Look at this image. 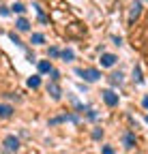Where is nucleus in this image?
Wrapping results in <instances>:
<instances>
[{"instance_id": "b1692460", "label": "nucleus", "mask_w": 148, "mask_h": 154, "mask_svg": "<svg viewBox=\"0 0 148 154\" xmlns=\"http://www.w3.org/2000/svg\"><path fill=\"white\" fill-rule=\"evenodd\" d=\"M88 118H90V120H97V113L92 111V109H88Z\"/></svg>"}, {"instance_id": "dca6fc26", "label": "nucleus", "mask_w": 148, "mask_h": 154, "mask_svg": "<svg viewBox=\"0 0 148 154\" xmlns=\"http://www.w3.org/2000/svg\"><path fill=\"white\" fill-rule=\"evenodd\" d=\"M34 9H36V13H39V19H41V24H45V22H47V17L43 15V11H41V7H39V5H34Z\"/></svg>"}, {"instance_id": "2eb2a0df", "label": "nucleus", "mask_w": 148, "mask_h": 154, "mask_svg": "<svg viewBox=\"0 0 148 154\" xmlns=\"http://www.w3.org/2000/svg\"><path fill=\"white\" fill-rule=\"evenodd\" d=\"M133 79H135L137 84H142V82H144V77H142V69H140V66H135V69H133Z\"/></svg>"}, {"instance_id": "f03ea898", "label": "nucleus", "mask_w": 148, "mask_h": 154, "mask_svg": "<svg viewBox=\"0 0 148 154\" xmlns=\"http://www.w3.org/2000/svg\"><path fill=\"white\" fill-rule=\"evenodd\" d=\"M2 146H5L7 152H17V150H20V139H17L15 135H7L5 141H2Z\"/></svg>"}, {"instance_id": "6ab92c4d", "label": "nucleus", "mask_w": 148, "mask_h": 154, "mask_svg": "<svg viewBox=\"0 0 148 154\" xmlns=\"http://www.w3.org/2000/svg\"><path fill=\"white\" fill-rule=\"evenodd\" d=\"M47 54H49L52 58H58V56H60V49H58V47H49V51H47Z\"/></svg>"}, {"instance_id": "a878e982", "label": "nucleus", "mask_w": 148, "mask_h": 154, "mask_svg": "<svg viewBox=\"0 0 148 154\" xmlns=\"http://www.w3.org/2000/svg\"><path fill=\"white\" fill-rule=\"evenodd\" d=\"M146 120H148V118H146Z\"/></svg>"}, {"instance_id": "f257e3e1", "label": "nucleus", "mask_w": 148, "mask_h": 154, "mask_svg": "<svg viewBox=\"0 0 148 154\" xmlns=\"http://www.w3.org/2000/svg\"><path fill=\"white\" fill-rule=\"evenodd\" d=\"M75 73L80 75V77H84L86 82H99L101 79V73L97 71V69H75Z\"/></svg>"}, {"instance_id": "a211bd4d", "label": "nucleus", "mask_w": 148, "mask_h": 154, "mask_svg": "<svg viewBox=\"0 0 148 154\" xmlns=\"http://www.w3.org/2000/svg\"><path fill=\"white\" fill-rule=\"evenodd\" d=\"M9 38H11V41H13L15 45H20V47H22V41H20V36H17L15 32H11V34H9Z\"/></svg>"}, {"instance_id": "f3484780", "label": "nucleus", "mask_w": 148, "mask_h": 154, "mask_svg": "<svg viewBox=\"0 0 148 154\" xmlns=\"http://www.w3.org/2000/svg\"><path fill=\"white\" fill-rule=\"evenodd\" d=\"M11 9H13V11H15V13H24V11H26V9H24V5H22V2H15V5H13V7H11Z\"/></svg>"}, {"instance_id": "9b49d317", "label": "nucleus", "mask_w": 148, "mask_h": 154, "mask_svg": "<svg viewBox=\"0 0 148 154\" xmlns=\"http://www.w3.org/2000/svg\"><path fill=\"white\" fill-rule=\"evenodd\" d=\"M60 58H62L65 62H71L73 58H75V54H73V49H62L60 51Z\"/></svg>"}, {"instance_id": "39448f33", "label": "nucleus", "mask_w": 148, "mask_h": 154, "mask_svg": "<svg viewBox=\"0 0 148 154\" xmlns=\"http://www.w3.org/2000/svg\"><path fill=\"white\" fill-rule=\"evenodd\" d=\"M140 13H142V5L140 2H133L131 5V11H129V24H133L135 19L140 17Z\"/></svg>"}, {"instance_id": "7ed1b4c3", "label": "nucleus", "mask_w": 148, "mask_h": 154, "mask_svg": "<svg viewBox=\"0 0 148 154\" xmlns=\"http://www.w3.org/2000/svg\"><path fill=\"white\" fill-rule=\"evenodd\" d=\"M101 94H103L105 105H109V107H116V105H118V94H116L114 90H103Z\"/></svg>"}, {"instance_id": "4468645a", "label": "nucleus", "mask_w": 148, "mask_h": 154, "mask_svg": "<svg viewBox=\"0 0 148 154\" xmlns=\"http://www.w3.org/2000/svg\"><path fill=\"white\" fill-rule=\"evenodd\" d=\"M28 86H30V88H39V86H41V77H39V75H32L30 79H28Z\"/></svg>"}, {"instance_id": "4be33fe9", "label": "nucleus", "mask_w": 148, "mask_h": 154, "mask_svg": "<svg viewBox=\"0 0 148 154\" xmlns=\"http://www.w3.org/2000/svg\"><path fill=\"white\" fill-rule=\"evenodd\" d=\"M0 15L7 17V15H9V9H7V7H0Z\"/></svg>"}, {"instance_id": "9d476101", "label": "nucleus", "mask_w": 148, "mask_h": 154, "mask_svg": "<svg viewBox=\"0 0 148 154\" xmlns=\"http://www.w3.org/2000/svg\"><path fill=\"white\" fill-rule=\"evenodd\" d=\"M30 43H34V45H43V43H45V36H43L41 32H34V34L30 36Z\"/></svg>"}, {"instance_id": "423d86ee", "label": "nucleus", "mask_w": 148, "mask_h": 154, "mask_svg": "<svg viewBox=\"0 0 148 154\" xmlns=\"http://www.w3.org/2000/svg\"><path fill=\"white\" fill-rule=\"evenodd\" d=\"M13 105H9V103H0V118L2 120H7V118H11L13 116Z\"/></svg>"}, {"instance_id": "0eeeda50", "label": "nucleus", "mask_w": 148, "mask_h": 154, "mask_svg": "<svg viewBox=\"0 0 148 154\" xmlns=\"http://www.w3.org/2000/svg\"><path fill=\"white\" fill-rule=\"evenodd\" d=\"M114 64H116L114 54H101V66H114Z\"/></svg>"}, {"instance_id": "aec40b11", "label": "nucleus", "mask_w": 148, "mask_h": 154, "mask_svg": "<svg viewBox=\"0 0 148 154\" xmlns=\"http://www.w3.org/2000/svg\"><path fill=\"white\" fill-rule=\"evenodd\" d=\"M49 73H52V82H58V79H60V73H58V71H54V69H52Z\"/></svg>"}, {"instance_id": "1a4fd4ad", "label": "nucleus", "mask_w": 148, "mask_h": 154, "mask_svg": "<svg viewBox=\"0 0 148 154\" xmlns=\"http://www.w3.org/2000/svg\"><path fill=\"white\" fill-rule=\"evenodd\" d=\"M15 26H17V30H20V32H26V30L30 28L28 19H24V17H20V19H17V22H15Z\"/></svg>"}, {"instance_id": "393cba45", "label": "nucleus", "mask_w": 148, "mask_h": 154, "mask_svg": "<svg viewBox=\"0 0 148 154\" xmlns=\"http://www.w3.org/2000/svg\"><path fill=\"white\" fill-rule=\"evenodd\" d=\"M142 103H144V107L148 109V96H144V101H142Z\"/></svg>"}, {"instance_id": "ddd939ff", "label": "nucleus", "mask_w": 148, "mask_h": 154, "mask_svg": "<svg viewBox=\"0 0 148 154\" xmlns=\"http://www.w3.org/2000/svg\"><path fill=\"white\" fill-rule=\"evenodd\" d=\"M49 71H52L49 60H41V62H39V73H49Z\"/></svg>"}, {"instance_id": "20e7f679", "label": "nucleus", "mask_w": 148, "mask_h": 154, "mask_svg": "<svg viewBox=\"0 0 148 154\" xmlns=\"http://www.w3.org/2000/svg\"><path fill=\"white\" fill-rule=\"evenodd\" d=\"M47 94H52V99H54V101H60L62 90H60L58 82H49V84H47Z\"/></svg>"}, {"instance_id": "5701e85b", "label": "nucleus", "mask_w": 148, "mask_h": 154, "mask_svg": "<svg viewBox=\"0 0 148 154\" xmlns=\"http://www.w3.org/2000/svg\"><path fill=\"white\" fill-rule=\"evenodd\" d=\"M103 154H116V152H114L112 148H109V146H105V148H103Z\"/></svg>"}, {"instance_id": "412c9836", "label": "nucleus", "mask_w": 148, "mask_h": 154, "mask_svg": "<svg viewBox=\"0 0 148 154\" xmlns=\"http://www.w3.org/2000/svg\"><path fill=\"white\" fill-rule=\"evenodd\" d=\"M101 135H103L101 128H95V131H92V137H95V139H101Z\"/></svg>"}, {"instance_id": "f8f14e48", "label": "nucleus", "mask_w": 148, "mask_h": 154, "mask_svg": "<svg viewBox=\"0 0 148 154\" xmlns=\"http://www.w3.org/2000/svg\"><path fill=\"white\" fill-rule=\"evenodd\" d=\"M109 82H112L114 86H120L122 84V73L118 71V73H112V75H109Z\"/></svg>"}, {"instance_id": "6e6552de", "label": "nucleus", "mask_w": 148, "mask_h": 154, "mask_svg": "<svg viewBox=\"0 0 148 154\" xmlns=\"http://www.w3.org/2000/svg\"><path fill=\"white\" fill-rule=\"evenodd\" d=\"M122 143H124V148H133L135 146V135L133 133H124L122 135Z\"/></svg>"}]
</instances>
